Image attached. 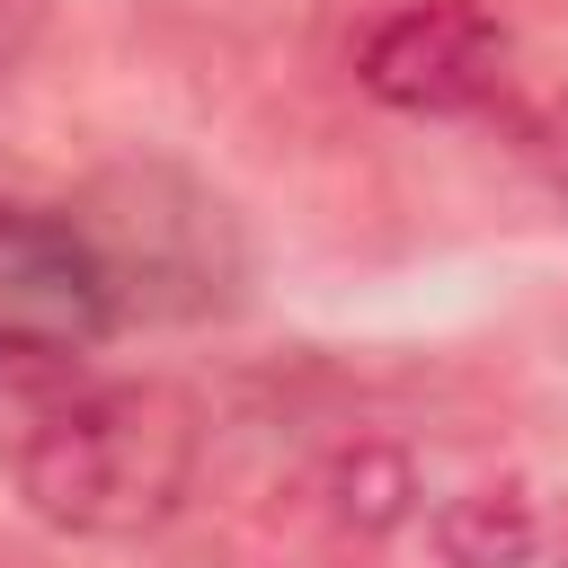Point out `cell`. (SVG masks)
<instances>
[{
	"label": "cell",
	"mask_w": 568,
	"mask_h": 568,
	"mask_svg": "<svg viewBox=\"0 0 568 568\" xmlns=\"http://www.w3.org/2000/svg\"><path fill=\"white\" fill-rule=\"evenodd\" d=\"M364 89L408 115H462L488 106L506 80V36L462 0H408L364 36Z\"/></svg>",
	"instance_id": "cell-3"
},
{
	"label": "cell",
	"mask_w": 568,
	"mask_h": 568,
	"mask_svg": "<svg viewBox=\"0 0 568 568\" xmlns=\"http://www.w3.org/2000/svg\"><path fill=\"white\" fill-rule=\"evenodd\" d=\"M124 320L115 266L80 213L0 195V355H89Z\"/></svg>",
	"instance_id": "cell-2"
},
{
	"label": "cell",
	"mask_w": 568,
	"mask_h": 568,
	"mask_svg": "<svg viewBox=\"0 0 568 568\" xmlns=\"http://www.w3.org/2000/svg\"><path fill=\"white\" fill-rule=\"evenodd\" d=\"M36 36H44V0H0V80L36 53Z\"/></svg>",
	"instance_id": "cell-4"
},
{
	"label": "cell",
	"mask_w": 568,
	"mask_h": 568,
	"mask_svg": "<svg viewBox=\"0 0 568 568\" xmlns=\"http://www.w3.org/2000/svg\"><path fill=\"white\" fill-rule=\"evenodd\" d=\"M0 470L53 532L142 541L195 479V417L89 355H0Z\"/></svg>",
	"instance_id": "cell-1"
}]
</instances>
